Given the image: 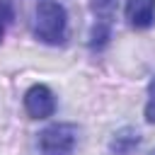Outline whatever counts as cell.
Masks as SVG:
<instances>
[{"label": "cell", "instance_id": "30bf717a", "mask_svg": "<svg viewBox=\"0 0 155 155\" xmlns=\"http://www.w3.org/2000/svg\"><path fill=\"white\" fill-rule=\"evenodd\" d=\"M153 155H155V150H153Z\"/></svg>", "mask_w": 155, "mask_h": 155}, {"label": "cell", "instance_id": "9c48e42d", "mask_svg": "<svg viewBox=\"0 0 155 155\" xmlns=\"http://www.w3.org/2000/svg\"><path fill=\"white\" fill-rule=\"evenodd\" d=\"M145 121L155 124V75L148 85V102H145Z\"/></svg>", "mask_w": 155, "mask_h": 155}, {"label": "cell", "instance_id": "6da1fadb", "mask_svg": "<svg viewBox=\"0 0 155 155\" xmlns=\"http://www.w3.org/2000/svg\"><path fill=\"white\" fill-rule=\"evenodd\" d=\"M34 36L44 44H63L68 36V15L65 7L56 0H41L34 12Z\"/></svg>", "mask_w": 155, "mask_h": 155}, {"label": "cell", "instance_id": "5b68a950", "mask_svg": "<svg viewBox=\"0 0 155 155\" xmlns=\"http://www.w3.org/2000/svg\"><path fill=\"white\" fill-rule=\"evenodd\" d=\"M140 145V133L133 126H124L114 133V138L109 140V150L116 155H131L136 148Z\"/></svg>", "mask_w": 155, "mask_h": 155}, {"label": "cell", "instance_id": "7a4b0ae2", "mask_svg": "<svg viewBox=\"0 0 155 155\" xmlns=\"http://www.w3.org/2000/svg\"><path fill=\"white\" fill-rule=\"evenodd\" d=\"M78 143V126L75 124H51L39 133V150L41 155H73Z\"/></svg>", "mask_w": 155, "mask_h": 155}, {"label": "cell", "instance_id": "8992f818", "mask_svg": "<svg viewBox=\"0 0 155 155\" xmlns=\"http://www.w3.org/2000/svg\"><path fill=\"white\" fill-rule=\"evenodd\" d=\"M111 39V22H104V19H97L94 27H92V34H90V48L92 51H102Z\"/></svg>", "mask_w": 155, "mask_h": 155}, {"label": "cell", "instance_id": "52a82bcc", "mask_svg": "<svg viewBox=\"0 0 155 155\" xmlns=\"http://www.w3.org/2000/svg\"><path fill=\"white\" fill-rule=\"evenodd\" d=\"M116 2L119 0H90V7H92V12H94L97 19L111 22V15L116 10Z\"/></svg>", "mask_w": 155, "mask_h": 155}, {"label": "cell", "instance_id": "ba28073f", "mask_svg": "<svg viewBox=\"0 0 155 155\" xmlns=\"http://www.w3.org/2000/svg\"><path fill=\"white\" fill-rule=\"evenodd\" d=\"M12 19H15L12 2H10V0H0V41L5 39V31H7V27L12 24Z\"/></svg>", "mask_w": 155, "mask_h": 155}, {"label": "cell", "instance_id": "277c9868", "mask_svg": "<svg viewBox=\"0 0 155 155\" xmlns=\"http://www.w3.org/2000/svg\"><path fill=\"white\" fill-rule=\"evenodd\" d=\"M126 19L133 29H148L155 22V0H126Z\"/></svg>", "mask_w": 155, "mask_h": 155}, {"label": "cell", "instance_id": "3957f363", "mask_svg": "<svg viewBox=\"0 0 155 155\" xmlns=\"http://www.w3.org/2000/svg\"><path fill=\"white\" fill-rule=\"evenodd\" d=\"M24 111L31 119H48L56 111V94L51 92L48 85H31L24 92Z\"/></svg>", "mask_w": 155, "mask_h": 155}]
</instances>
